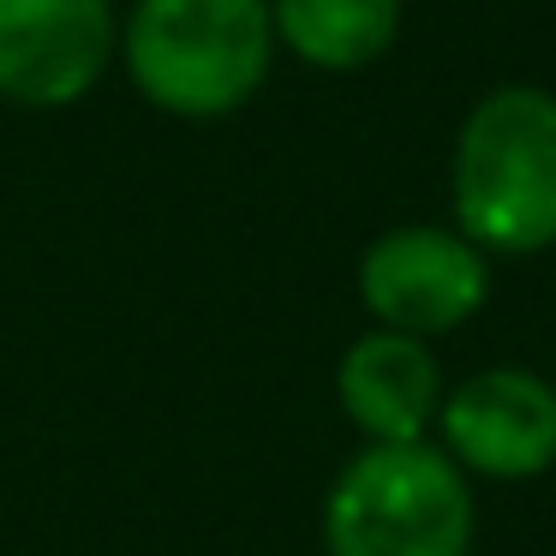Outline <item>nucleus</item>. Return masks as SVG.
I'll return each mask as SVG.
<instances>
[{
	"label": "nucleus",
	"mask_w": 556,
	"mask_h": 556,
	"mask_svg": "<svg viewBox=\"0 0 556 556\" xmlns=\"http://www.w3.org/2000/svg\"><path fill=\"white\" fill-rule=\"evenodd\" d=\"M448 228L484 257L556 245V90L496 85L467 109L448 150Z\"/></svg>",
	"instance_id": "1"
},
{
	"label": "nucleus",
	"mask_w": 556,
	"mask_h": 556,
	"mask_svg": "<svg viewBox=\"0 0 556 556\" xmlns=\"http://www.w3.org/2000/svg\"><path fill=\"white\" fill-rule=\"evenodd\" d=\"M401 0H269L276 49L312 73H365L401 37Z\"/></svg>",
	"instance_id": "8"
},
{
	"label": "nucleus",
	"mask_w": 556,
	"mask_h": 556,
	"mask_svg": "<svg viewBox=\"0 0 556 556\" xmlns=\"http://www.w3.org/2000/svg\"><path fill=\"white\" fill-rule=\"evenodd\" d=\"M472 479L437 443H365L324 491V556H472Z\"/></svg>",
	"instance_id": "3"
},
{
	"label": "nucleus",
	"mask_w": 556,
	"mask_h": 556,
	"mask_svg": "<svg viewBox=\"0 0 556 556\" xmlns=\"http://www.w3.org/2000/svg\"><path fill=\"white\" fill-rule=\"evenodd\" d=\"M121 54L114 0H0V102L73 109Z\"/></svg>",
	"instance_id": "6"
},
{
	"label": "nucleus",
	"mask_w": 556,
	"mask_h": 556,
	"mask_svg": "<svg viewBox=\"0 0 556 556\" xmlns=\"http://www.w3.org/2000/svg\"><path fill=\"white\" fill-rule=\"evenodd\" d=\"M269 0H132L121 18V73L156 114L228 121L276 73Z\"/></svg>",
	"instance_id": "2"
},
{
	"label": "nucleus",
	"mask_w": 556,
	"mask_h": 556,
	"mask_svg": "<svg viewBox=\"0 0 556 556\" xmlns=\"http://www.w3.org/2000/svg\"><path fill=\"white\" fill-rule=\"evenodd\" d=\"M491 300V257L448 222H401L359 252V305L377 329L455 336Z\"/></svg>",
	"instance_id": "4"
},
{
	"label": "nucleus",
	"mask_w": 556,
	"mask_h": 556,
	"mask_svg": "<svg viewBox=\"0 0 556 556\" xmlns=\"http://www.w3.org/2000/svg\"><path fill=\"white\" fill-rule=\"evenodd\" d=\"M443 365L437 348L401 329H365L336 365V401L365 443H431L443 413Z\"/></svg>",
	"instance_id": "7"
},
{
	"label": "nucleus",
	"mask_w": 556,
	"mask_h": 556,
	"mask_svg": "<svg viewBox=\"0 0 556 556\" xmlns=\"http://www.w3.org/2000/svg\"><path fill=\"white\" fill-rule=\"evenodd\" d=\"M431 443L467 479H544L556 467V383L527 371V365H484L443 395Z\"/></svg>",
	"instance_id": "5"
}]
</instances>
